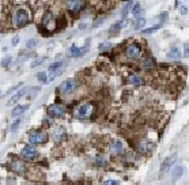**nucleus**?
I'll list each match as a JSON object with an SVG mask.
<instances>
[{
	"instance_id": "1",
	"label": "nucleus",
	"mask_w": 189,
	"mask_h": 185,
	"mask_svg": "<svg viewBox=\"0 0 189 185\" xmlns=\"http://www.w3.org/2000/svg\"><path fill=\"white\" fill-rule=\"evenodd\" d=\"M30 21V15L26 10H18L13 17V25L15 27H22V26L27 25Z\"/></svg>"
},
{
	"instance_id": "2",
	"label": "nucleus",
	"mask_w": 189,
	"mask_h": 185,
	"mask_svg": "<svg viewBox=\"0 0 189 185\" xmlns=\"http://www.w3.org/2000/svg\"><path fill=\"white\" fill-rule=\"evenodd\" d=\"M48 140V135L42 131H33L29 135V142L31 144H41Z\"/></svg>"
},
{
	"instance_id": "3",
	"label": "nucleus",
	"mask_w": 189,
	"mask_h": 185,
	"mask_svg": "<svg viewBox=\"0 0 189 185\" xmlns=\"http://www.w3.org/2000/svg\"><path fill=\"white\" fill-rule=\"evenodd\" d=\"M92 109H94V106L91 105V104H88V102H86V104H82V105L76 109L75 112V116L78 118H87L90 114L92 113Z\"/></svg>"
},
{
	"instance_id": "4",
	"label": "nucleus",
	"mask_w": 189,
	"mask_h": 185,
	"mask_svg": "<svg viewBox=\"0 0 189 185\" xmlns=\"http://www.w3.org/2000/svg\"><path fill=\"white\" fill-rule=\"evenodd\" d=\"M125 55L129 59H139L142 56V46L139 44H129L125 48Z\"/></svg>"
},
{
	"instance_id": "5",
	"label": "nucleus",
	"mask_w": 189,
	"mask_h": 185,
	"mask_svg": "<svg viewBox=\"0 0 189 185\" xmlns=\"http://www.w3.org/2000/svg\"><path fill=\"white\" fill-rule=\"evenodd\" d=\"M21 155L23 159L26 161H34L35 158H37V150L33 147V146H25V147L22 148V151H21Z\"/></svg>"
},
{
	"instance_id": "6",
	"label": "nucleus",
	"mask_w": 189,
	"mask_h": 185,
	"mask_svg": "<svg viewBox=\"0 0 189 185\" xmlns=\"http://www.w3.org/2000/svg\"><path fill=\"white\" fill-rule=\"evenodd\" d=\"M48 114L51 117H63L65 114V108L60 104H55V105H51L48 108Z\"/></svg>"
},
{
	"instance_id": "7",
	"label": "nucleus",
	"mask_w": 189,
	"mask_h": 185,
	"mask_svg": "<svg viewBox=\"0 0 189 185\" xmlns=\"http://www.w3.org/2000/svg\"><path fill=\"white\" fill-rule=\"evenodd\" d=\"M76 87V80L75 79H67L65 82H63V83L60 84V92L61 94H69V92H72L74 90H75Z\"/></svg>"
},
{
	"instance_id": "8",
	"label": "nucleus",
	"mask_w": 189,
	"mask_h": 185,
	"mask_svg": "<svg viewBox=\"0 0 189 185\" xmlns=\"http://www.w3.org/2000/svg\"><path fill=\"white\" fill-rule=\"evenodd\" d=\"M176 161H177L176 156H167V158H165V161L161 165V174H166L173 168V165L176 163Z\"/></svg>"
},
{
	"instance_id": "9",
	"label": "nucleus",
	"mask_w": 189,
	"mask_h": 185,
	"mask_svg": "<svg viewBox=\"0 0 189 185\" xmlns=\"http://www.w3.org/2000/svg\"><path fill=\"white\" fill-rule=\"evenodd\" d=\"M151 142L150 140H147V139H143V140H140L138 143V151L140 152V154H146V152H148L150 150H151Z\"/></svg>"
},
{
	"instance_id": "10",
	"label": "nucleus",
	"mask_w": 189,
	"mask_h": 185,
	"mask_svg": "<svg viewBox=\"0 0 189 185\" xmlns=\"http://www.w3.org/2000/svg\"><path fill=\"white\" fill-rule=\"evenodd\" d=\"M53 21H55V18H53V14L51 13V11H46L45 14H44V17H42V27H48V29H53L51 25V22L53 23Z\"/></svg>"
},
{
	"instance_id": "11",
	"label": "nucleus",
	"mask_w": 189,
	"mask_h": 185,
	"mask_svg": "<svg viewBox=\"0 0 189 185\" xmlns=\"http://www.w3.org/2000/svg\"><path fill=\"white\" fill-rule=\"evenodd\" d=\"M109 151L112 152L113 155H118V154H121V152H122V143L120 142V140H114L113 143L110 144Z\"/></svg>"
},
{
	"instance_id": "12",
	"label": "nucleus",
	"mask_w": 189,
	"mask_h": 185,
	"mask_svg": "<svg viewBox=\"0 0 189 185\" xmlns=\"http://www.w3.org/2000/svg\"><path fill=\"white\" fill-rule=\"evenodd\" d=\"M67 7L69 11H72V13H78V11H80V10L83 8L84 3L83 1H79V0H75V1H68L67 3Z\"/></svg>"
},
{
	"instance_id": "13",
	"label": "nucleus",
	"mask_w": 189,
	"mask_h": 185,
	"mask_svg": "<svg viewBox=\"0 0 189 185\" xmlns=\"http://www.w3.org/2000/svg\"><path fill=\"white\" fill-rule=\"evenodd\" d=\"M87 53V48H79L76 45H72L71 46V51H69V55L74 56V57H79V56Z\"/></svg>"
},
{
	"instance_id": "14",
	"label": "nucleus",
	"mask_w": 189,
	"mask_h": 185,
	"mask_svg": "<svg viewBox=\"0 0 189 185\" xmlns=\"http://www.w3.org/2000/svg\"><path fill=\"white\" fill-rule=\"evenodd\" d=\"M128 83L132 84V86H142L143 84V79L139 75H136V74H131L128 76Z\"/></svg>"
},
{
	"instance_id": "15",
	"label": "nucleus",
	"mask_w": 189,
	"mask_h": 185,
	"mask_svg": "<svg viewBox=\"0 0 189 185\" xmlns=\"http://www.w3.org/2000/svg\"><path fill=\"white\" fill-rule=\"evenodd\" d=\"M63 65H64L63 61H56V63H52L51 65H49V74H57V75H59L60 70L63 68Z\"/></svg>"
},
{
	"instance_id": "16",
	"label": "nucleus",
	"mask_w": 189,
	"mask_h": 185,
	"mask_svg": "<svg viewBox=\"0 0 189 185\" xmlns=\"http://www.w3.org/2000/svg\"><path fill=\"white\" fill-rule=\"evenodd\" d=\"M26 91H27V88H22V90H19V91H18L14 97H11V99L8 101V105H14V104H17V102L26 94Z\"/></svg>"
},
{
	"instance_id": "17",
	"label": "nucleus",
	"mask_w": 189,
	"mask_h": 185,
	"mask_svg": "<svg viewBox=\"0 0 189 185\" xmlns=\"http://www.w3.org/2000/svg\"><path fill=\"white\" fill-rule=\"evenodd\" d=\"M182 173H184V168L182 166H177V168H174L172 170V180L173 182H176L178 178H180L181 176H182Z\"/></svg>"
},
{
	"instance_id": "18",
	"label": "nucleus",
	"mask_w": 189,
	"mask_h": 185,
	"mask_svg": "<svg viewBox=\"0 0 189 185\" xmlns=\"http://www.w3.org/2000/svg\"><path fill=\"white\" fill-rule=\"evenodd\" d=\"M27 110V106L26 105H18L15 106L13 109V112H11V116H14V117H18V116H21V114H23Z\"/></svg>"
},
{
	"instance_id": "19",
	"label": "nucleus",
	"mask_w": 189,
	"mask_h": 185,
	"mask_svg": "<svg viewBox=\"0 0 189 185\" xmlns=\"http://www.w3.org/2000/svg\"><path fill=\"white\" fill-rule=\"evenodd\" d=\"M167 57L169 59H174V60H178L181 57V52H180V49L178 48H176V46H173L172 49L167 52Z\"/></svg>"
},
{
	"instance_id": "20",
	"label": "nucleus",
	"mask_w": 189,
	"mask_h": 185,
	"mask_svg": "<svg viewBox=\"0 0 189 185\" xmlns=\"http://www.w3.org/2000/svg\"><path fill=\"white\" fill-rule=\"evenodd\" d=\"M11 169L17 173H23L25 172V165L22 163L21 161H14L13 163H11Z\"/></svg>"
},
{
	"instance_id": "21",
	"label": "nucleus",
	"mask_w": 189,
	"mask_h": 185,
	"mask_svg": "<svg viewBox=\"0 0 189 185\" xmlns=\"http://www.w3.org/2000/svg\"><path fill=\"white\" fill-rule=\"evenodd\" d=\"M128 25V21L126 19H122V21H120V22H117V23H114L113 26H112V29L109 30L110 33H114V31H118L120 29H122L124 26H126Z\"/></svg>"
},
{
	"instance_id": "22",
	"label": "nucleus",
	"mask_w": 189,
	"mask_h": 185,
	"mask_svg": "<svg viewBox=\"0 0 189 185\" xmlns=\"http://www.w3.org/2000/svg\"><path fill=\"white\" fill-rule=\"evenodd\" d=\"M142 67H143L144 70L150 71V70H152V68L155 67V61H154V59H146V60H143Z\"/></svg>"
},
{
	"instance_id": "23",
	"label": "nucleus",
	"mask_w": 189,
	"mask_h": 185,
	"mask_svg": "<svg viewBox=\"0 0 189 185\" xmlns=\"http://www.w3.org/2000/svg\"><path fill=\"white\" fill-rule=\"evenodd\" d=\"M133 1H128V3H126L125 6H124V7H122V11H121V14H122V17L124 18H126V15H128V14L131 13V11H132V8H133Z\"/></svg>"
},
{
	"instance_id": "24",
	"label": "nucleus",
	"mask_w": 189,
	"mask_h": 185,
	"mask_svg": "<svg viewBox=\"0 0 189 185\" xmlns=\"http://www.w3.org/2000/svg\"><path fill=\"white\" fill-rule=\"evenodd\" d=\"M110 48H112V44H110L109 41H104L99 44V46H98V49L101 52H105V51H109Z\"/></svg>"
},
{
	"instance_id": "25",
	"label": "nucleus",
	"mask_w": 189,
	"mask_h": 185,
	"mask_svg": "<svg viewBox=\"0 0 189 185\" xmlns=\"http://www.w3.org/2000/svg\"><path fill=\"white\" fill-rule=\"evenodd\" d=\"M144 25H146V19L144 18H136V21H135V29H142V27H144Z\"/></svg>"
},
{
	"instance_id": "26",
	"label": "nucleus",
	"mask_w": 189,
	"mask_h": 185,
	"mask_svg": "<svg viewBox=\"0 0 189 185\" xmlns=\"http://www.w3.org/2000/svg\"><path fill=\"white\" fill-rule=\"evenodd\" d=\"M92 163L95 165V166H105L106 165V161L102 158V156H95L94 159H92Z\"/></svg>"
},
{
	"instance_id": "27",
	"label": "nucleus",
	"mask_w": 189,
	"mask_h": 185,
	"mask_svg": "<svg viewBox=\"0 0 189 185\" xmlns=\"http://www.w3.org/2000/svg\"><path fill=\"white\" fill-rule=\"evenodd\" d=\"M161 27V25H155V26H152V27H150V29H144L142 30V33L143 34H150V33H154V31H156V30Z\"/></svg>"
},
{
	"instance_id": "28",
	"label": "nucleus",
	"mask_w": 189,
	"mask_h": 185,
	"mask_svg": "<svg viewBox=\"0 0 189 185\" xmlns=\"http://www.w3.org/2000/svg\"><path fill=\"white\" fill-rule=\"evenodd\" d=\"M37 78H38V80H40V82H42L44 84H48V78H46L45 72H40V74L37 75Z\"/></svg>"
},
{
	"instance_id": "29",
	"label": "nucleus",
	"mask_w": 189,
	"mask_h": 185,
	"mask_svg": "<svg viewBox=\"0 0 189 185\" xmlns=\"http://www.w3.org/2000/svg\"><path fill=\"white\" fill-rule=\"evenodd\" d=\"M11 60H13V57L11 56H7V57H4V59L1 60V67H8L10 64H11Z\"/></svg>"
},
{
	"instance_id": "30",
	"label": "nucleus",
	"mask_w": 189,
	"mask_h": 185,
	"mask_svg": "<svg viewBox=\"0 0 189 185\" xmlns=\"http://www.w3.org/2000/svg\"><path fill=\"white\" fill-rule=\"evenodd\" d=\"M132 13H133L135 17H139V13H140V4H139V3H135V4H133Z\"/></svg>"
},
{
	"instance_id": "31",
	"label": "nucleus",
	"mask_w": 189,
	"mask_h": 185,
	"mask_svg": "<svg viewBox=\"0 0 189 185\" xmlns=\"http://www.w3.org/2000/svg\"><path fill=\"white\" fill-rule=\"evenodd\" d=\"M35 45H37V41H35V40H29V41H27V44H26V46H27L29 49H33Z\"/></svg>"
},
{
	"instance_id": "32",
	"label": "nucleus",
	"mask_w": 189,
	"mask_h": 185,
	"mask_svg": "<svg viewBox=\"0 0 189 185\" xmlns=\"http://www.w3.org/2000/svg\"><path fill=\"white\" fill-rule=\"evenodd\" d=\"M46 60V57H42V59H38V60H35V61H33L31 63V67H37V65H40V64H42L44 61Z\"/></svg>"
},
{
	"instance_id": "33",
	"label": "nucleus",
	"mask_w": 189,
	"mask_h": 185,
	"mask_svg": "<svg viewBox=\"0 0 189 185\" xmlns=\"http://www.w3.org/2000/svg\"><path fill=\"white\" fill-rule=\"evenodd\" d=\"M184 56L189 57V44L188 42H185L184 44Z\"/></svg>"
},
{
	"instance_id": "34",
	"label": "nucleus",
	"mask_w": 189,
	"mask_h": 185,
	"mask_svg": "<svg viewBox=\"0 0 189 185\" xmlns=\"http://www.w3.org/2000/svg\"><path fill=\"white\" fill-rule=\"evenodd\" d=\"M104 185H120V182L117 180H108V181H105Z\"/></svg>"
},
{
	"instance_id": "35",
	"label": "nucleus",
	"mask_w": 189,
	"mask_h": 185,
	"mask_svg": "<svg viewBox=\"0 0 189 185\" xmlns=\"http://www.w3.org/2000/svg\"><path fill=\"white\" fill-rule=\"evenodd\" d=\"M19 124H21V118H18L17 121H14V124L11 125V131H15V129H17L18 127H19Z\"/></svg>"
},
{
	"instance_id": "36",
	"label": "nucleus",
	"mask_w": 189,
	"mask_h": 185,
	"mask_svg": "<svg viewBox=\"0 0 189 185\" xmlns=\"http://www.w3.org/2000/svg\"><path fill=\"white\" fill-rule=\"evenodd\" d=\"M186 13H188V8H186L185 6H182V7H181V14H182V15H185Z\"/></svg>"
},
{
	"instance_id": "37",
	"label": "nucleus",
	"mask_w": 189,
	"mask_h": 185,
	"mask_svg": "<svg viewBox=\"0 0 189 185\" xmlns=\"http://www.w3.org/2000/svg\"><path fill=\"white\" fill-rule=\"evenodd\" d=\"M166 17H167V14H166V13H162L159 15V19H161V21H165V19H166Z\"/></svg>"
},
{
	"instance_id": "38",
	"label": "nucleus",
	"mask_w": 189,
	"mask_h": 185,
	"mask_svg": "<svg viewBox=\"0 0 189 185\" xmlns=\"http://www.w3.org/2000/svg\"><path fill=\"white\" fill-rule=\"evenodd\" d=\"M18 42H19V37H14L13 38V45H17Z\"/></svg>"
},
{
	"instance_id": "39",
	"label": "nucleus",
	"mask_w": 189,
	"mask_h": 185,
	"mask_svg": "<svg viewBox=\"0 0 189 185\" xmlns=\"http://www.w3.org/2000/svg\"><path fill=\"white\" fill-rule=\"evenodd\" d=\"M18 87H19V86H14V87H11V88H10V90H8V91H7V92H8V94H10V92H13L14 90H17Z\"/></svg>"
},
{
	"instance_id": "40",
	"label": "nucleus",
	"mask_w": 189,
	"mask_h": 185,
	"mask_svg": "<svg viewBox=\"0 0 189 185\" xmlns=\"http://www.w3.org/2000/svg\"><path fill=\"white\" fill-rule=\"evenodd\" d=\"M0 92H1V91H0Z\"/></svg>"
}]
</instances>
